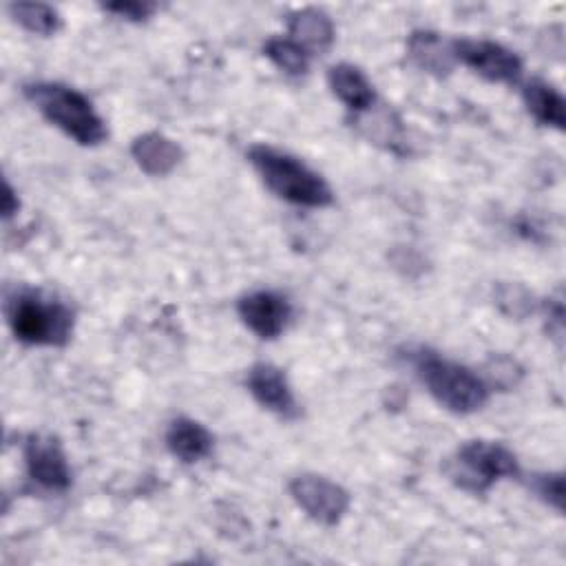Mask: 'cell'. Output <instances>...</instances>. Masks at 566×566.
Wrapping results in <instances>:
<instances>
[{"mask_svg": "<svg viewBox=\"0 0 566 566\" xmlns=\"http://www.w3.org/2000/svg\"><path fill=\"white\" fill-rule=\"evenodd\" d=\"M9 13L20 27L35 35H53L62 24L57 9L44 2H13L9 4Z\"/></svg>", "mask_w": 566, "mask_h": 566, "instance_id": "e0dca14e", "label": "cell"}, {"mask_svg": "<svg viewBox=\"0 0 566 566\" xmlns=\"http://www.w3.org/2000/svg\"><path fill=\"white\" fill-rule=\"evenodd\" d=\"M18 208H20V201H18L13 188L9 184H4V195H2V212H4V217H11L13 212H18Z\"/></svg>", "mask_w": 566, "mask_h": 566, "instance_id": "44dd1931", "label": "cell"}, {"mask_svg": "<svg viewBox=\"0 0 566 566\" xmlns=\"http://www.w3.org/2000/svg\"><path fill=\"white\" fill-rule=\"evenodd\" d=\"M212 433L197 420L179 416L166 429V447L181 462H199L212 451Z\"/></svg>", "mask_w": 566, "mask_h": 566, "instance_id": "7c38bea8", "label": "cell"}, {"mask_svg": "<svg viewBox=\"0 0 566 566\" xmlns=\"http://www.w3.org/2000/svg\"><path fill=\"white\" fill-rule=\"evenodd\" d=\"M263 55L287 75H305L310 69V53L292 38H270L263 44Z\"/></svg>", "mask_w": 566, "mask_h": 566, "instance_id": "ac0fdd59", "label": "cell"}, {"mask_svg": "<svg viewBox=\"0 0 566 566\" xmlns=\"http://www.w3.org/2000/svg\"><path fill=\"white\" fill-rule=\"evenodd\" d=\"M287 38H292L312 55L314 51H325L332 46L334 24L325 11L305 7L287 15Z\"/></svg>", "mask_w": 566, "mask_h": 566, "instance_id": "4fadbf2b", "label": "cell"}, {"mask_svg": "<svg viewBox=\"0 0 566 566\" xmlns=\"http://www.w3.org/2000/svg\"><path fill=\"white\" fill-rule=\"evenodd\" d=\"M451 44H453L455 60H460L462 64H467L489 82L513 84L522 75L520 55L500 42L460 38V40H453Z\"/></svg>", "mask_w": 566, "mask_h": 566, "instance_id": "52a82bcc", "label": "cell"}, {"mask_svg": "<svg viewBox=\"0 0 566 566\" xmlns=\"http://www.w3.org/2000/svg\"><path fill=\"white\" fill-rule=\"evenodd\" d=\"M531 486L555 511L564 509V478H562V473H537V475H533Z\"/></svg>", "mask_w": 566, "mask_h": 566, "instance_id": "d6986e66", "label": "cell"}, {"mask_svg": "<svg viewBox=\"0 0 566 566\" xmlns=\"http://www.w3.org/2000/svg\"><path fill=\"white\" fill-rule=\"evenodd\" d=\"M327 82H329L332 93L354 113H363V111L371 108V104L376 102L371 82L358 66H354L349 62L334 64L327 71Z\"/></svg>", "mask_w": 566, "mask_h": 566, "instance_id": "5bb4252c", "label": "cell"}, {"mask_svg": "<svg viewBox=\"0 0 566 566\" xmlns=\"http://www.w3.org/2000/svg\"><path fill=\"white\" fill-rule=\"evenodd\" d=\"M130 155L137 166L153 177L168 175L181 161V148L177 142L161 133H144L137 135L130 144Z\"/></svg>", "mask_w": 566, "mask_h": 566, "instance_id": "8fae6325", "label": "cell"}, {"mask_svg": "<svg viewBox=\"0 0 566 566\" xmlns=\"http://www.w3.org/2000/svg\"><path fill=\"white\" fill-rule=\"evenodd\" d=\"M407 51L411 62L433 75H447L453 71L455 53H453V44L442 40L438 33L433 31H413L409 35L407 42Z\"/></svg>", "mask_w": 566, "mask_h": 566, "instance_id": "9a60e30c", "label": "cell"}, {"mask_svg": "<svg viewBox=\"0 0 566 566\" xmlns=\"http://www.w3.org/2000/svg\"><path fill=\"white\" fill-rule=\"evenodd\" d=\"M522 99L526 111L535 122L544 126H553L557 130L564 128V97L562 93L544 80H531L522 88Z\"/></svg>", "mask_w": 566, "mask_h": 566, "instance_id": "2e32d148", "label": "cell"}, {"mask_svg": "<svg viewBox=\"0 0 566 566\" xmlns=\"http://www.w3.org/2000/svg\"><path fill=\"white\" fill-rule=\"evenodd\" d=\"M24 464L29 478L49 491H66L71 486L66 453L53 436H29L24 442Z\"/></svg>", "mask_w": 566, "mask_h": 566, "instance_id": "ba28073f", "label": "cell"}, {"mask_svg": "<svg viewBox=\"0 0 566 566\" xmlns=\"http://www.w3.org/2000/svg\"><path fill=\"white\" fill-rule=\"evenodd\" d=\"M248 159L263 179V184L281 199L307 206V208H325L334 201L332 188L327 181L296 159L290 153H283L268 144H254L248 150Z\"/></svg>", "mask_w": 566, "mask_h": 566, "instance_id": "6da1fadb", "label": "cell"}, {"mask_svg": "<svg viewBox=\"0 0 566 566\" xmlns=\"http://www.w3.org/2000/svg\"><path fill=\"white\" fill-rule=\"evenodd\" d=\"M413 367L436 402L453 413H473L489 398V385L478 374L436 352L420 349L413 356Z\"/></svg>", "mask_w": 566, "mask_h": 566, "instance_id": "277c9868", "label": "cell"}, {"mask_svg": "<svg viewBox=\"0 0 566 566\" xmlns=\"http://www.w3.org/2000/svg\"><path fill=\"white\" fill-rule=\"evenodd\" d=\"M290 495L318 524L334 526L349 509V493L325 475L303 473L292 478Z\"/></svg>", "mask_w": 566, "mask_h": 566, "instance_id": "8992f818", "label": "cell"}, {"mask_svg": "<svg viewBox=\"0 0 566 566\" xmlns=\"http://www.w3.org/2000/svg\"><path fill=\"white\" fill-rule=\"evenodd\" d=\"M24 95L53 126L77 144L97 146L108 137L104 119L77 88L60 82H35L24 86Z\"/></svg>", "mask_w": 566, "mask_h": 566, "instance_id": "3957f363", "label": "cell"}, {"mask_svg": "<svg viewBox=\"0 0 566 566\" xmlns=\"http://www.w3.org/2000/svg\"><path fill=\"white\" fill-rule=\"evenodd\" d=\"M520 473L517 458L511 449L491 440H469L453 458L451 478L458 486L471 493H484L502 478Z\"/></svg>", "mask_w": 566, "mask_h": 566, "instance_id": "5b68a950", "label": "cell"}, {"mask_svg": "<svg viewBox=\"0 0 566 566\" xmlns=\"http://www.w3.org/2000/svg\"><path fill=\"white\" fill-rule=\"evenodd\" d=\"M4 314L13 336L27 345H64L75 321L66 303L31 287L9 292Z\"/></svg>", "mask_w": 566, "mask_h": 566, "instance_id": "7a4b0ae2", "label": "cell"}, {"mask_svg": "<svg viewBox=\"0 0 566 566\" xmlns=\"http://www.w3.org/2000/svg\"><path fill=\"white\" fill-rule=\"evenodd\" d=\"M155 9H157V7H155L153 2H139V0H119V2H108V4H104V11L115 13L117 18L133 20V22H139V20L150 18Z\"/></svg>", "mask_w": 566, "mask_h": 566, "instance_id": "ffe728a7", "label": "cell"}, {"mask_svg": "<svg viewBox=\"0 0 566 566\" xmlns=\"http://www.w3.org/2000/svg\"><path fill=\"white\" fill-rule=\"evenodd\" d=\"M245 385L252 394V398L265 407L268 411L281 416V418H296L298 416V402L294 398V391L283 374L272 363H256L248 369Z\"/></svg>", "mask_w": 566, "mask_h": 566, "instance_id": "30bf717a", "label": "cell"}, {"mask_svg": "<svg viewBox=\"0 0 566 566\" xmlns=\"http://www.w3.org/2000/svg\"><path fill=\"white\" fill-rule=\"evenodd\" d=\"M237 312H239V318L243 321V325L252 334H256L259 338L272 340L285 329V325L292 316V305L279 292L256 290V292H250L239 298Z\"/></svg>", "mask_w": 566, "mask_h": 566, "instance_id": "9c48e42d", "label": "cell"}]
</instances>
